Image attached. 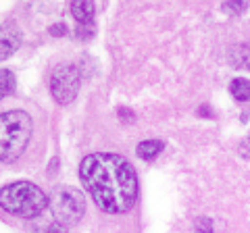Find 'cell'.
Returning <instances> with one entry per match:
<instances>
[{
  "label": "cell",
  "instance_id": "cell-3",
  "mask_svg": "<svg viewBox=\"0 0 250 233\" xmlns=\"http://www.w3.org/2000/svg\"><path fill=\"white\" fill-rule=\"evenodd\" d=\"M31 129V116L25 111H9L0 115V160H17L27 148Z\"/></svg>",
  "mask_w": 250,
  "mask_h": 233
},
{
  "label": "cell",
  "instance_id": "cell-11",
  "mask_svg": "<svg viewBox=\"0 0 250 233\" xmlns=\"http://www.w3.org/2000/svg\"><path fill=\"white\" fill-rule=\"evenodd\" d=\"M13 92H15V75L9 69H2V71H0V96L6 98V96H11Z\"/></svg>",
  "mask_w": 250,
  "mask_h": 233
},
{
  "label": "cell",
  "instance_id": "cell-10",
  "mask_svg": "<svg viewBox=\"0 0 250 233\" xmlns=\"http://www.w3.org/2000/svg\"><path fill=\"white\" fill-rule=\"evenodd\" d=\"M229 63L238 69H248L250 71V46L244 44V46H238L229 52Z\"/></svg>",
  "mask_w": 250,
  "mask_h": 233
},
{
  "label": "cell",
  "instance_id": "cell-7",
  "mask_svg": "<svg viewBox=\"0 0 250 233\" xmlns=\"http://www.w3.org/2000/svg\"><path fill=\"white\" fill-rule=\"evenodd\" d=\"M94 13H96V9H94L90 0H75V2H71V15L77 21V25H92Z\"/></svg>",
  "mask_w": 250,
  "mask_h": 233
},
{
  "label": "cell",
  "instance_id": "cell-9",
  "mask_svg": "<svg viewBox=\"0 0 250 233\" xmlns=\"http://www.w3.org/2000/svg\"><path fill=\"white\" fill-rule=\"evenodd\" d=\"M229 94L238 100V102H248L250 100V79L244 77H236L229 81Z\"/></svg>",
  "mask_w": 250,
  "mask_h": 233
},
{
  "label": "cell",
  "instance_id": "cell-16",
  "mask_svg": "<svg viewBox=\"0 0 250 233\" xmlns=\"http://www.w3.org/2000/svg\"><path fill=\"white\" fill-rule=\"evenodd\" d=\"M48 233H69V231H67V227H61V225H52Z\"/></svg>",
  "mask_w": 250,
  "mask_h": 233
},
{
  "label": "cell",
  "instance_id": "cell-13",
  "mask_svg": "<svg viewBox=\"0 0 250 233\" xmlns=\"http://www.w3.org/2000/svg\"><path fill=\"white\" fill-rule=\"evenodd\" d=\"M194 231L196 233H213V221L207 219V216H198L196 223H194Z\"/></svg>",
  "mask_w": 250,
  "mask_h": 233
},
{
  "label": "cell",
  "instance_id": "cell-14",
  "mask_svg": "<svg viewBox=\"0 0 250 233\" xmlns=\"http://www.w3.org/2000/svg\"><path fill=\"white\" fill-rule=\"evenodd\" d=\"M94 32H96V29H94V23L92 25H77L75 27V36L80 38V40H90L94 36Z\"/></svg>",
  "mask_w": 250,
  "mask_h": 233
},
{
  "label": "cell",
  "instance_id": "cell-8",
  "mask_svg": "<svg viewBox=\"0 0 250 233\" xmlns=\"http://www.w3.org/2000/svg\"><path fill=\"white\" fill-rule=\"evenodd\" d=\"M163 148H165V146H163V142H159V139H146V142H140L136 146V154L144 160H152L159 156Z\"/></svg>",
  "mask_w": 250,
  "mask_h": 233
},
{
  "label": "cell",
  "instance_id": "cell-4",
  "mask_svg": "<svg viewBox=\"0 0 250 233\" xmlns=\"http://www.w3.org/2000/svg\"><path fill=\"white\" fill-rule=\"evenodd\" d=\"M50 213L54 225H61V227H71L80 223L85 213L83 194L71 185H59L50 196Z\"/></svg>",
  "mask_w": 250,
  "mask_h": 233
},
{
  "label": "cell",
  "instance_id": "cell-1",
  "mask_svg": "<svg viewBox=\"0 0 250 233\" xmlns=\"http://www.w3.org/2000/svg\"><path fill=\"white\" fill-rule=\"evenodd\" d=\"M80 179L100 211L127 213L138 200V175L119 154L94 152L80 162Z\"/></svg>",
  "mask_w": 250,
  "mask_h": 233
},
{
  "label": "cell",
  "instance_id": "cell-6",
  "mask_svg": "<svg viewBox=\"0 0 250 233\" xmlns=\"http://www.w3.org/2000/svg\"><path fill=\"white\" fill-rule=\"evenodd\" d=\"M21 44V32L17 29L15 23L4 21L2 23V32H0V58H9L11 54L19 48Z\"/></svg>",
  "mask_w": 250,
  "mask_h": 233
},
{
  "label": "cell",
  "instance_id": "cell-15",
  "mask_svg": "<svg viewBox=\"0 0 250 233\" xmlns=\"http://www.w3.org/2000/svg\"><path fill=\"white\" fill-rule=\"evenodd\" d=\"M50 34H52V36H57V38H61V36H65V34H67V27L62 25V23H59V25H52V27H50Z\"/></svg>",
  "mask_w": 250,
  "mask_h": 233
},
{
  "label": "cell",
  "instance_id": "cell-5",
  "mask_svg": "<svg viewBox=\"0 0 250 233\" xmlns=\"http://www.w3.org/2000/svg\"><path fill=\"white\" fill-rule=\"evenodd\" d=\"M80 83L82 75L75 65H59L50 75V94L59 104L67 106L77 98Z\"/></svg>",
  "mask_w": 250,
  "mask_h": 233
},
{
  "label": "cell",
  "instance_id": "cell-12",
  "mask_svg": "<svg viewBox=\"0 0 250 233\" xmlns=\"http://www.w3.org/2000/svg\"><path fill=\"white\" fill-rule=\"evenodd\" d=\"M246 2L244 0H229V2H223L221 4V9H223V13H228V15H242L246 11Z\"/></svg>",
  "mask_w": 250,
  "mask_h": 233
},
{
  "label": "cell",
  "instance_id": "cell-2",
  "mask_svg": "<svg viewBox=\"0 0 250 233\" xmlns=\"http://www.w3.org/2000/svg\"><path fill=\"white\" fill-rule=\"evenodd\" d=\"M0 206L9 214L21 219H36L46 208H50V198L31 181L6 183L0 190Z\"/></svg>",
  "mask_w": 250,
  "mask_h": 233
}]
</instances>
